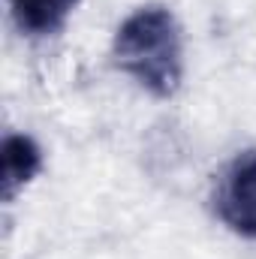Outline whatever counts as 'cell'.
Segmentation results:
<instances>
[{
	"instance_id": "cell-2",
	"label": "cell",
	"mask_w": 256,
	"mask_h": 259,
	"mask_svg": "<svg viewBox=\"0 0 256 259\" xmlns=\"http://www.w3.org/2000/svg\"><path fill=\"white\" fill-rule=\"evenodd\" d=\"M217 217L241 238L256 241V151L238 154L214 187Z\"/></svg>"
},
{
	"instance_id": "cell-4",
	"label": "cell",
	"mask_w": 256,
	"mask_h": 259,
	"mask_svg": "<svg viewBox=\"0 0 256 259\" xmlns=\"http://www.w3.org/2000/svg\"><path fill=\"white\" fill-rule=\"evenodd\" d=\"M75 6H78V0H9V9H12L18 27L33 36L61 30Z\"/></svg>"
},
{
	"instance_id": "cell-3",
	"label": "cell",
	"mask_w": 256,
	"mask_h": 259,
	"mask_svg": "<svg viewBox=\"0 0 256 259\" xmlns=\"http://www.w3.org/2000/svg\"><path fill=\"white\" fill-rule=\"evenodd\" d=\"M42 154L30 136H6L3 139V196L12 199L30 178L39 172Z\"/></svg>"
},
{
	"instance_id": "cell-1",
	"label": "cell",
	"mask_w": 256,
	"mask_h": 259,
	"mask_svg": "<svg viewBox=\"0 0 256 259\" xmlns=\"http://www.w3.org/2000/svg\"><path fill=\"white\" fill-rule=\"evenodd\" d=\"M115 61L151 97H172L181 84V27L166 6H142L115 33Z\"/></svg>"
}]
</instances>
